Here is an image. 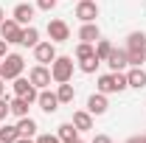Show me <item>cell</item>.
I'll list each match as a JSON object with an SVG mask.
<instances>
[{
    "label": "cell",
    "mask_w": 146,
    "mask_h": 143,
    "mask_svg": "<svg viewBox=\"0 0 146 143\" xmlns=\"http://www.w3.org/2000/svg\"><path fill=\"white\" fill-rule=\"evenodd\" d=\"M3 20H6V14H3V9H0V23H3Z\"/></svg>",
    "instance_id": "e575fe53"
},
{
    "label": "cell",
    "mask_w": 146,
    "mask_h": 143,
    "mask_svg": "<svg viewBox=\"0 0 146 143\" xmlns=\"http://www.w3.org/2000/svg\"><path fill=\"white\" fill-rule=\"evenodd\" d=\"M3 90H6V84H3V79H0V98H3Z\"/></svg>",
    "instance_id": "d6a6232c"
},
{
    "label": "cell",
    "mask_w": 146,
    "mask_h": 143,
    "mask_svg": "<svg viewBox=\"0 0 146 143\" xmlns=\"http://www.w3.org/2000/svg\"><path fill=\"white\" fill-rule=\"evenodd\" d=\"M73 126H76L79 132H90V129H93V115L87 112V109L73 112Z\"/></svg>",
    "instance_id": "9a60e30c"
},
{
    "label": "cell",
    "mask_w": 146,
    "mask_h": 143,
    "mask_svg": "<svg viewBox=\"0 0 146 143\" xmlns=\"http://www.w3.org/2000/svg\"><path fill=\"white\" fill-rule=\"evenodd\" d=\"M25 68V59L20 54H6L3 56V70H0V79H9V81H14L20 73Z\"/></svg>",
    "instance_id": "277c9868"
},
{
    "label": "cell",
    "mask_w": 146,
    "mask_h": 143,
    "mask_svg": "<svg viewBox=\"0 0 146 143\" xmlns=\"http://www.w3.org/2000/svg\"><path fill=\"white\" fill-rule=\"evenodd\" d=\"M48 36H51V42H68L70 39V25L65 20H51L48 23Z\"/></svg>",
    "instance_id": "8992f818"
},
{
    "label": "cell",
    "mask_w": 146,
    "mask_h": 143,
    "mask_svg": "<svg viewBox=\"0 0 146 143\" xmlns=\"http://www.w3.org/2000/svg\"><path fill=\"white\" fill-rule=\"evenodd\" d=\"M6 54H9V42H6V39H0V59H3Z\"/></svg>",
    "instance_id": "f546056e"
},
{
    "label": "cell",
    "mask_w": 146,
    "mask_h": 143,
    "mask_svg": "<svg viewBox=\"0 0 146 143\" xmlns=\"http://www.w3.org/2000/svg\"><path fill=\"white\" fill-rule=\"evenodd\" d=\"M129 87L127 76L118 70V73H107V76H98V93H104V95H110V93H124V90Z\"/></svg>",
    "instance_id": "7a4b0ae2"
},
{
    "label": "cell",
    "mask_w": 146,
    "mask_h": 143,
    "mask_svg": "<svg viewBox=\"0 0 146 143\" xmlns=\"http://www.w3.org/2000/svg\"><path fill=\"white\" fill-rule=\"evenodd\" d=\"M90 56H96V48H93L90 42H79V48H76V59L82 62V59H90Z\"/></svg>",
    "instance_id": "d4e9b609"
},
{
    "label": "cell",
    "mask_w": 146,
    "mask_h": 143,
    "mask_svg": "<svg viewBox=\"0 0 146 143\" xmlns=\"http://www.w3.org/2000/svg\"><path fill=\"white\" fill-rule=\"evenodd\" d=\"M36 42H39V31H36L34 25L23 28V42H20V45H25V48H34Z\"/></svg>",
    "instance_id": "603a6c76"
},
{
    "label": "cell",
    "mask_w": 146,
    "mask_h": 143,
    "mask_svg": "<svg viewBox=\"0 0 146 143\" xmlns=\"http://www.w3.org/2000/svg\"><path fill=\"white\" fill-rule=\"evenodd\" d=\"M51 76H54L56 84H65L73 79V59L70 56H56L51 62Z\"/></svg>",
    "instance_id": "3957f363"
},
{
    "label": "cell",
    "mask_w": 146,
    "mask_h": 143,
    "mask_svg": "<svg viewBox=\"0 0 146 143\" xmlns=\"http://www.w3.org/2000/svg\"><path fill=\"white\" fill-rule=\"evenodd\" d=\"M143 143H146V135H143Z\"/></svg>",
    "instance_id": "74e56055"
},
{
    "label": "cell",
    "mask_w": 146,
    "mask_h": 143,
    "mask_svg": "<svg viewBox=\"0 0 146 143\" xmlns=\"http://www.w3.org/2000/svg\"><path fill=\"white\" fill-rule=\"evenodd\" d=\"M127 81H129V87L143 90V87H146V70H141V68H132V70L127 73Z\"/></svg>",
    "instance_id": "e0dca14e"
},
{
    "label": "cell",
    "mask_w": 146,
    "mask_h": 143,
    "mask_svg": "<svg viewBox=\"0 0 146 143\" xmlns=\"http://www.w3.org/2000/svg\"><path fill=\"white\" fill-rule=\"evenodd\" d=\"M17 143H31V138H20V140Z\"/></svg>",
    "instance_id": "836d02e7"
},
{
    "label": "cell",
    "mask_w": 146,
    "mask_h": 143,
    "mask_svg": "<svg viewBox=\"0 0 146 143\" xmlns=\"http://www.w3.org/2000/svg\"><path fill=\"white\" fill-rule=\"evenodd\" d=\"M36 6H39L42 11H54V9H56V0H36Z\"/></svg>",
    "instance_id": "4316f807"
},
{
    "label": "cell",
    "mask_w": 146,
    "mask_h": 143,
    "mask_svg": "<svg viewBox=\"0 0 146 143\" xmlns=\"http://www.w3.org/2000/svg\"><path fill=\"white\" fill-rule=\"evenodd\" d=\"M110 51H112V42H110V39H101V36H98V39H96V56H98V59L104 62V59L110 56Z\"/></svg>",
    "instance_id": "cb8c5ba5"
},
{
    "label": "cell",
    "mask_w": 146,
    "mask_h": 143,
    "mask_svg": "<svg viewBox=\"0 0 146 143\" xmlns=\"http://www.w3.org/2000/svg\"><path fill=\"white\" fill-rule=\"evenodd\" d=\"M93 143H112V140H110L107 135H96V138H93Z\"/></svg>",
    "instance_id": "4dcf8cb0"
},
{
    "label": "cell",
    "mask_w": 146,
    "mask_h": 143,
    "mask_svg": "<svg viewBox=\"0 0 146 143\" xmlns=\"http://www.w3.org/2000/svg\"><path fill=\"white\" fill-rule=\"evenodd\" d=\"M14 95H20V98H28L31 104L39 98V93H36V87L31 84V79H23V76H17V79H14Z\"/></svg>",
    "instance_id": "52a82bcc"
},
{
    "label": "cell",
    "mask_w": 146,
    "mask_h": 143,
    "mask_svg": "<svg viewBox=\"0 0 146 143\" xmlns=\"http://www.w3.org/2000/svg\"><path fill=\"white\" fill-rule=\"evenodd\" d=\"M73 143H84V140H73Z\"/></svg>",
    "instance_id": "8d00e7d4"
},
{
    "label": "cell",
    "mask_w": 146,
    "mask_h": 143,
    "mask_svg": "<svg viewBox=\"0 0 146 143\" xmlns=\"http://www.w3.org/2000/svg\"><path fill=\"white\" fill-rule=\"evenodd\" d=\"M34 143H62V140H59V135H39Z\"/></svg>",
    "instance_id": "83f0119b"
},
{
    "label": "cell",
    "mask_w": 146,
    "mask_h": 143,
    "mask_svg": "<svg viewBox=\"0 0 146 143\" xmlns=\"http://www.w3.org/2000/svg\"><path fill=\"white\" fill-rule=\"evenodd\" d=\"M107 95H104V93H93L90 98H87V112H90V115H104V112H107Z\"/></svg>",
    "instance_id": "4fadbf2b"
},
{
    "label": "cell",
    "mask_w": 146,
    "mask_h": 143,
    "mask_svg": "<svg viewBox=\"0 0 146 143\" xmlns=\"http://www.w3.org/2000/svg\"><path fill=\"white\" fill-rule=\"evenodd\" d=\"M56 135H59V140H62V143H73V140H79V129L73 126V121H70V124H62L59 129H56Z\"/></svg>",
    "instance_id": "2e32d148"
},
{
    "label": "cell",
    "mask_w": 146,
    "mask_h": 143,
    "mask_svg": "<svg viewBox=\"0 0 146 143\" xmlns=\"http://www.w3.org/2000/svg\"><path fill=\"white\" fill-rule=\"evenodd\" d=\"M0 70H3V59H0Z\"/></svg>",
    "instance_id": "d590c367"
},
{
    "label": "cell",
    "mask_w": 146,
    "mask_h": 143,
    "mask_svg": "<svg viewBox=\"0 0 146 143\" xmlns=\"http://www.w3.org/2000/svg\"><path fill=\"white\" fill-rule=\"evenodd\" d=\"M14 20H17L20 25H31V20H34V6H31V3L14 6Z\"/></svg>",
    "instance_id": "5bb4252c"
},
{
    "label": "cell",
    "mask_w": 146,
    "mask_h": 143,
    "mask_svg": "<svg viewBox=\"0 0 146 143\" xmlns=\"http://www.w3.org/2000/svg\"><path fill=\"white\" fill-rule=\"evenodd\" d=\"M17 129H20V135H23V138H31V135H36V121L25 115V118H20Z\"/></svg>",
    "instance_id": "7402d4cb"
},
{
    "label": "cell",
    "mask_w": 146,
    "mask_h": 143,
    "mask_svg": "<svg viewBox=\"0 0 146 143\" xmlns=\"http://www.w3.org/2000/svg\"><path fill=\"white\" fill-rule=\"evenodd\" d=\"M20 138H23V135H20V129L17 126H0V143H17Z\"/></svg>",
    "instance_id": "ffe728a7"
},
{
    "label": "cell",
    "mask_w": 146,
    "mask_h": 143,
    "mask_svg": "<svg viewBox=\"0 0 146 143\" xmlns=\"http://www.w3.org/2000/svg\"><path fill=\"white\" fill-rule=\"evenodd\" d=\"M127 59H129V65L132 68H141L143 65V59H146V34L143 31H132V34L127 36Z\"/></svg>",
    "instance_id": "6da1fadb"
},
{
    "label": "cell",
    "mask_w": 146,
    "mask_h": 143,
    "mask_svg": "<svg viewBox=\"0 0 146 143\" xmlns=\"http://www.w3.org/2000/svg\"><path fill=\"white\" fill-rule=\"evenodd\" d=\"M28 79H31V84H34L36 90H45L51 81H54V76H51V70H48L45 65H36V68H31Z\"/></svg>",
    "instance_id": "ba28073f"
},
{
    "label": "cell",
    "mask_w": 146,
    "mask_h": 143,
    "mask_svg": "<svg viewBox=\"0 0 146 143\" xmlns=\"http://www.w3.org/2000/svg\"><path fill=\"white\" fill-rule=\"evenodd\" d=\"M127 143H143V138H129Z\"/></svg>",
    "instance_id": "1f68e13d"
},
{
    "label": "cell",
    "mask_w": 146,
    "mask_h": 143,
    "mask_svg": "<svg viewBox=\"0 0 146 143\" xmlns=\"http://www.w3.org/2000/svg\"><path fill=\"white\" fill-rule=\"evenodd\" d=\"M79 39H82V42H96V39H98V25H96V23H84V25H82V28H79Z\"/></svg>",
    "instance_id": "ac0fdd59"
},
{
    "label": "cell",
    "mask_w": 146,
    "mask_h": 143,
    "mask_svg": "<svg viewBox=\"0 0 146 143\" xmlns=\"http://www.w3.org/2000/svg\"><path fill=\"white\" fill-rule=\"evenodd\" d=\"M98 65H101V59H98V56H90V59H82V62H79V70L82 73H96Z\"/></svg>",
    "instance_id": "484cf974"
},
{
    "label": "cell",
    "mask_w": 146,
    "mask_h": 143,
    "mask_svg": "<svg viewBox=\"0 0 146 143\" xmlns=\"http://www.w3.org/2000/svg\"><path fill=\"white\" fill-rule=\"evenodd\" d=\"M73 95H76V90H73L70 81H65V84H59V90H56V98H59V104H70Z\"/></svg>",
    "instance_id": "44dd1931"
},
{
    "label": "cell",
    "mask_w": 146,
    "mask_h": 143,
    "mask_svg": "<svg viewBox=\"0 0 146 143\" xmlns=\"http://www.w3.org/2000/svg\"><path fill=\"white\" fill-rule=\"evenodd\" d=\"M34 59L39 62V65H51V62L56 59L54 42H36V45H34Z\"/></svg>",
    "instance_id": "9c48e42d"
},
{
    "label": "cell",
    "mask_w": 146,
    "mask_h": 143,
    "mask_svg": "<svg viewBox=\"0 0 146 143\" xmlns=\"http://www.w3.org/2000/svg\"><path fill=\"white\" fill-rule=\"evenodd\" d=\"M9 107H11V115H17V118H25L28 115V107H31V101L28 98H14V101H9Z\"/></svg>",
    "instance_id": "d6986e66"
},
{
    "label": "cell",
    "mask_w": 146,
    "mask_h": 143,
    "mask_svg": "<svg viewBox=\"0 0 146 143\" xmlns=\"http://www.w3.org/2000/svg\"><path fill=\"white\" fill-rule=\"evenodd\" d=\"M104 62H107L110 68H112V73L124 70V68L129 65V59H127V51H124V48H112V51H110V56L104 59Z\"/></svg>",
    "instance_id": "8fae6325"
},
{
    "label": "cell",
    "mask_w": 146,
    "mask_h": 143,
    "mask_svg": "<svg viewBox=\"0 0 146 143\" xmlns=\"http://www.w3.org/2000/svg\"><path fill=\"white\" fill-rule=\"evenodd\" d=\"M36 104H39L42 112L54 115L56 109H59V98H56V93H51V90H42V93H39V98H36Z\"/></svg>",
    "instance_id": "7c38bea8"
},
{
    "label": "cell",
    "mask_w": 146,
    "mask_h": 143,
    "mask_svg": "<svg viewBox=\"0 0 146 143\" xmlns=\"http://www.w3.org/2000/svg\"><path fill=\"white\" fill-rule=\"evenodd\" d=\"M0 36H3L9 45H20V42H23V25H20L14 17L3 20V23H0Z\"/></svg>",
    "instance_id": "5b68a950"
},
{
    "label": "cell",
    "mask_w": 146,
    "mask_h": 143,
    "mask_svg": "<svg viewBox=\"0 0 146 143\" xmlns=\"http://www.w3.org/2000/svg\"><path fill=\"white\" fill-rule=\"evenodd\" d=\"M76 17L82 20V23H96V17H98V6H96L93 0H82V3L76 6Z\"/></svg>",
    "instance_id": "30bf717a"
},
{
    "label": "cell",
    "mask_w": 146,
    "mask_h": 143,
    "mask_svg": "<svg viewBox=\"0 0 146 143\" xmlns=\"http://www.w3.org/2000/svg\"><path fill=\"white\" fill-rule=\"evenodd\" d=\"M9 112H11L9 101H6V98H0V121H6V118H9Z\"/></svg>",
    "instance_id": "f1b7e54d"
}]
</instances>
